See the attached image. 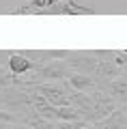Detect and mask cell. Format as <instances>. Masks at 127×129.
Instances as JSON below:
<instances>
[{
    "label": "cell",
    "instance_id": "12",
    "mask_svg": "<svg viewBox=\"0 0 127 129\" xmlns=\"http://www.w3.org/2000/svg\"><path fill=\"white\" fill-rule=\"evenodd\" d=\"M54 0H32V5L35 7H41V9H45V7H50Z\"/></svg>",
    "mask_w": 127,
    "mask_h": 129
},
{
    "label": "cell",
    "instance_id": "5",
    "mask_svg": "<svg viewBox=\"0 0 127 129\" xmlns=\"http://www.w3.org/2000/svg\"><path fill=\"white\" fill-rule=\"evenodd\" d=\"M104 88L108 90V95L112 97L114 101L127 103V78H114L112 82H108Z\"/></svg>",
    "mask_w": 127,
    "mask_h": 129
},
{
    "label": "cell",
    "instance_id": "7",
    "mask_svg": "<svg viewBox=\"0 0 127 129\" xmlns=\"http://www.w3.org/2000/svg\"><path fill=\"white\" fill-rule=\"evenodd\" d=\"M39 75L43 80H63V78H69V64H63V62H52L47 67L39 71Z\"/></svg>",
    "mask_w": 127,
    "mask_h": 129
},
{
    "label": "cell",
    "instance_id": "10",
    "mask_svg": "<svg viewBox=\"0 0 127 129\" xmlns=\"http://www.w3.org/2000/svg\"><path fill=\"white\" fill-rule=\"evenodd\" d=\"M86 120H78V123H71V120H56L52 123V129H84L86 127Z\"/></svg>",
    "mask_w": 127,
    "mask_h": 129
},
{
    "label": "cell",
    "instance_id": "6",
    "mask_svg": "<svg viewBox=\"0 0 127 129\" xmlns=\"http://www.w3.org/2000/svg\"><path fill=\"white\" fill-rule=\"evenodd\" d=\"M32 106H35V110H37V116L39 118H45V120H56V110L58 108L56 106H52L47 99H43L41 95H35L32 97Z\"/></svg>",
    "mask_w": 127,
    "mask_h": 129
},
{
    "label": "cell",
    "instance_id": "4",
    "mask_svg": "<svg viewBox=\"0 0 127 129\" xmlns=\"http://www.w3.org/2000/svg\"><path fill=\"white\" fill-rule=\"evenodd\" d=\"M97 129H125L127 127V112L123 108H116L110 116H106L104 120L95 123Z\"/></svg>",
    "mask_w": 127,
    "mask_h": 129
},
{
    "label": "cell",
    "instance_id": "2",
    "mask_svg": "<svg viewBox=\"0 0 127 129\" xmlns=\"http://www.w3.org/2000/svg\"><path fill=\"white\" fill-rule=\"evenodd\" d=\"M91 97H93V101H95L97 123H99V120H104L106 116H110L114 110H116V101L108 95V90H106V88H97L95 92H91Z\"/></svg>",
    "mask_w": 127,
    "mask_h": 129
},
{
    "label": "cell",
    "instance_id": "13",
    "mask_svg": "<svg viewBox=\"0 0 127 129\" xmlns=\"http://www.w3.org/2000/svg\"><path fill=\"white\" fill-rule=\"evenodd\" d=\"M13 129H32V127H26V125H13Z\"/></svg>",
    "mask_w": 127,
    "mask_h": 129
},
{
    "label": "cell",
    "instance_id": "9",
    "mask_svg": "<svg viewBox=\"0 0 127 129\" xmlns=\"http://www.w3.org/2000/svg\"><path fill=\"white\" fill-rule=\"evenodd\" d=\"M9 64H11V73H13V75H22V73H26V71L32 67V62L26 60L22 54H11Z\"/></svg>",
    "mask_w": 127,
    "mask_h": 129
},
{
    "label": "cell",
    "instance_id": "11",
    "mask_svg": "<svg viewBox=\"0 0 127 129\" xmlns=\"http://www.w3.org/2000/svg\"><path fill=\"white\" fill-rule=\"evenodd\" d=\"M30 127L32 129H52V120H45V118L37 116L35 120H30Z\"/></svg>",
    "mask_w": 127,
    "mask_h": 129
},
{
    "label": "cell",
    "instance_id": "3",
    "mask_svg": "<svg viewBox=\"0 0 127 129\" xmlns=\"http://www.w3.org/2000/svg\"><path fill=\"white\" fill-rule=\"evenodd\" d=\"M69 86L73 88V90H80V92H95L97 88H99V84H97V80L93 78V75L88 73H71L69 75Z\"/></svg>",
    "mask_w": 127,
    "mask_h": 129
},
{
    "label": "cell",
    "instance_id": "1",
    "mask_svg": "<svg viewBox=\"0 0 127 129\" xmlns=\"http://www.w3.org/2000/svg\"><path fill=\"white\" fill-rule=\"evenodd\" d=\"M69 88L60 86V84H39V86H35V92L58 108V106H69Z\"/></svg>",
    "mask_w": 127,
    "mask_h": 129
},
{
    "label": "cell",
    "instance_id": "8",
    "mask_svg": "<svg viewBox=\"0 0 127 129\" xmlns=\"http://www.w3.org/2000/svg\"><path fill=\"white\" fill-rule=\"evenodd\" d=\"M56 120H71V123H78V120H84L82 112L73 106H58L56 110Z\"/></svg>",
    "mask_w": 127,
    "mask_h": 129
},
{
    "label": "cell",
    "instance_id": "14",
    "mask_svg": "<svg viewBox=\"0 0 127 129\" xmlns=\"http://www.w3.org/2000/svg\"><path fill=\"white\" fill-rule=\"evenodd\" d=\"M84 129H97V127H95V125H93V123H88V125H86V127H84Z\"/></svg>",
    "mask_w": 127,
    "mask_h": 129
}]
</instances>
